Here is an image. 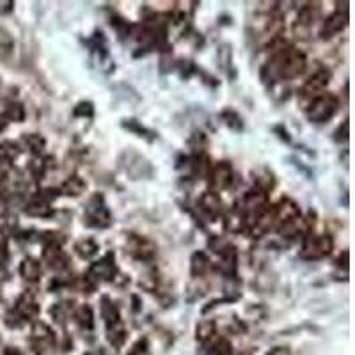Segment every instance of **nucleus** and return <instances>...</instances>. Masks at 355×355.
Returning a JSON list of instances; mask_svg holds the SVG:
<instances>
[{
	"label": "nucleus",
	"mask_w": 355,
	"mask_h": 355,
	"mask_svg": "<svg viewBox=\"0 0 355 355\" xmlns=\"http://www.w3.org/2000/svg\"><path fill=\"white\" fill-rule=\"evenodd\" d=\"M119 164L132 180H148L153 176V166L137 151H125L119 158Z\"/></svg>",
	"instance_id": "obj_1"
},
{
	"label": "nucleus",
	"mask_w": 355,
	"mask_h": 355,
	"mask_svg": "<svg viewBox=\"0 0 355 355\" xmlns=\"http://www.w3.org/2000/svg\"><path fill=\"white\" fill-rule=\"evenodd\" d=\"M84 217L89 226L96 227V230H103V227L110 226L112 215H110L109 208H107L103 196L94 194L93 198L89 199L87 206H85Z\"/></svg>",
	"instance_id": "obj_2"
},
{
	"label": "nucleus",
	"mask_w": 355,
	"mask_h": 355,
	"mask_svg": "<svg viewBox=\"0 0 355 355\" xmlns=\"http://www.w3.org/2000/svg\"><path fill=\"white\" fill-rule=\"evenodd\" d=\"M336 110H338V98L332 94H320L318 98L311 101L307 117L313 123H325L334 116Z\"/></svg>",
	"instance_id": "obj_3"
},
{
	"label": "nucleus",
	"mask_w": 355,
	"mask_h": 355,
	"mask_svg": "<svg viewBox=\"0 0 355 355\" xmlns=\"http://www.w3.org/2000/svg\"><path fill=\"white\" fill-rule=\"evenodd\" d=\"M334 245V240L329 236V234H322V236H309L304 243L302 258L306 259H318L327 256L332 250Z\"/></svg>",
	"instance_id": "obj_4"
},
{
	"label": "nucleus",
	"mask_w": 355,
	"mask_h": 355,
	"mask_svg": "<svg viewBox=\"0 0 355 355\" xmlns=\"http://www.w3.org/2000/svg\"><path fill=\"white\" fill-rule=\"evenodd\" d=\"M126 249L139 259H151L155 256V252H157V247H155V243L151 240L142 239V236H137V234L130 236L128 243H126Z\"/></svg>",
	"instance_id": "obj_5"
},
{
	"label": "nucleus",
	"mask_w": 355,
	"mask_h": 355,
	"mask_svg": "<svg viewBox=\"0 0 355 355\" xmlns=\"http://www.w3.org/2000/svg\"><path fill=\"white\" fill-rule=\"evenodd\" d=\"M329 82H331V71H329V69H320L318 73H315V75L304 84L302 94L309 98H318L323 89L327 87Z\"/></svg>",
	"instance_id": "obj_6"
},
{
	"label": "nucleus",
	"mask_w": 355,
	"mask_h": 355,
	"mask_svg": "<svg viewBox=\"0 0 355 355\" xmlns=\"http://www.w3.org/2000/svg\"><path fill=\"white\" fill-rule=\"evenodd\" d=\"M89 274H93L98 281H100V279H105V281L114 279V275H116V263H114L112 252L103 256L100 261L93 263L91 268H89Z\"/></svg>",
	"instance_id": "obj_7"
},
{
	"label": "nucleus",
	"mask_w": 355,
	"mask_h": 355,
	"mask_svg": "<svg viewBox=\"0 0 355 355\" xmlns=\"http://www.w3.org/2000/svg\"><path fill=\"white\" fill-rule=\"evenodd\" d=\"M43 259L55 272H61L64 268H68V258H66L61 247H44Z\"/></svg>",
	"instance_id": "obj_8"
},
{
	"label": "nucleus",
	"mask_w": 355,
	"mask_h": 355,
	"mask_svg": "<svg viewBox=\"0 0 355 355\" xmlns=\"http://www.w3.org/2000/svg\"><path fill=\"white\" fill-rule=\"evenodd\" d=\"M231 180H233V169L227 162H220V164L211 167V185L217 190L226 189Z\"/></svg>",
	"instance_id": "obj_9"
},
{
	"label": "nucleus",
	"mask_w": 355,
	"mask_h": 355,
	"mask_svg": "<svg viewBox=\"0 0 355 355\" xmlns=\"http://www.w3.org/2000/svg\"><path fill=\"white\" fill-rule=\"evenodd\" d=\"M266 201H268V198H266V192L265 190L258 189V187L243 196V205H245V208L249 211L258 210L259 214H263L261 210L266 206Z\"/></svg>",
	"instance_id": "obj_10"
},
{
	"label": "nucleus",
	"mask_w": 355,
	"mask_h": 355,
	"mask_svg": "<svg viewBox=\"0 0 355 355\" xmlns=\"http://www.w3.org/2000/svg\"><path fill=\"white\" fill-rule=\"evenodd\" d=\"M347 15H341V12H334L331 17L325 20V25H323V37H331L334 34L341 33L347 25Z\"/></svg>",
	"instance_id": "obj_11"
},
{
	"label": "nucleus",
	"mask_w": 355,
	"mask_h": 355,
	"mask_svg": "<svg viewBox=\"0 0 355 355\" xmlns=\"http://www.w3.org/2000/svg\"><path fill=\"white\" fill-rule=\"evenodd\" d=\"M18 313V315L21 316V320H31L34 318V316L37 315V311H40V307H37V304L34 302L33 297L28 293H25L24 297H21L20 300H18L17 304V309H15Z\"/></svg>",
	"instance_id": "obj_12"
},
{
	"label": "nucleus",
	"mask_w": 355,
	"mask_h": 355,
	"mask_svg": "<svg viewBox=\"0 0 355 355\" xmlns=\"http://www.w3.org/2000/svg\"><path fill=\"white\" fill-rule=\"evenodd\" d=\"M20 275L25 281H37L41 277V263L34 258H25L20 265Z\"/></svg>",
	"instance_id": "obj_13"
},
{
	"label": "nucleus",
	"mask_w": 355,
	"mask_h": 355,
	"mask_svg": "<svg viewBox=\"0 0 355 355\" xmlns=\"http://www.w3.org/2000/svg\"><path fill=\"white\" fill-rule=\"evenodd\" d=\"M275 214V218H279V220L283 222V220H288V218H295V217H299V206L295 205L291 199H283L281 201V205L277 206L274 210Z\"/></svg>",
	"instance_id": "obj_14"
},
{
	"label": "nucleus",
	"mask_w": 355,
	"mask_h": 355,
	"mask_svg": "<svg viewBox=\"0 0 355 355\" xmlns=\"http://www.w3.org/2000/svg\"><path fill=\"white\" fill-rule=\"evenodd\" d=\"M25 214L31 215V217H41V218H46V217H52L53 210L52 206L49 202L41 201V199H34L33 202H28L27 208H25Z\"/></svg>",
	"instance_id": "obj_15"
},
{
	"label": "nucleus",
	"mask_w": 355,
	"mask_h": 355,
	"mask_svg": "<svg viewBox=\"0 0 355 355\" xmlns=\"http://www.w3.org/2000/svg\"><path fill=\"white\" fill-rule=\"evenodd\" d=\"M101 316L105 320V325L107 329L119 323V311L117 307L110 302L109 297H103V304H101Z\"/></svg>",
	"instance_id": "obj_16"
},
{
	"label": "nucleus",
	"mask_w": 355,
	"mask_h": 355,
	"mask_svg": "<svg viewBox=\"0 0 355 355\" xmlns=\"http://www.w3.org/2000/svg\"><path fill=\"white\" fill-rule=\"evenodd\" d=\"M300 226H302V218L295 217V218H288V220H283L281 224H279L277 231L281 236H286V239H293V236H297L300 231Z\"/></svg>",
	"instance_id": "obj_17"
},
{
	"label": "nucleus",
	"mask_w": 355,
	"mask_h": 355,
	"mask_svg": "<svg viewBox=\"0 0 355 355\" xmlns=\"http://www.w3.org/2000/svg\"><path fill=\"white\" fill-rule=\"evenodd\" d=\"M199 202H201L202 210L208 211L210 215H217L222 210V201L215 192H206V194H202Z\"/></svg>",
	"instance_id": "obj_18"
},
{
	"label": "nucleus",
	"mask_w": 355,
	"mask_h": 355,
	"mask_svg": "<svg viewBox=\"0 0 355 355\" xmlns=\"http://www.w3.org/2000/svg\"><path fill=\"white\" fill-rule=\"evenodd\" d=\"M210 268V259H208V256L205 254V252H196L194 256H192V259H190V270H192V275H196V277H201V275H205V272Z\"/></svg>",
	"instance_id": "obj_19"
},
{
	"label": "nucleus",
	"mask_w": 355,
	"mask_h": 355,
	"mask_svg": "<svg viewBox=\"0 0 355 355\" xmlns=\"http://www.w3.org/2000/svg\"><path fill=\"white\" fill-rule=\"evenodd\" d=\"M84 190H85L84 180H82L80 176H71L64 182L61 192H64L66 196H73V198H77V196L84 194Z\"/></svg>",
	"instance_id": "obj_20"
},
{
	"label": "nucleus",
	"mask_w": 355,
	"mask_h": 355,
	"mask_svg": "<svg viewBox=\"0 0 355 355\" xmlns=\"http://www.w3.org/2000/svg\"><path fill=\"white\" fill-rule=\"evenodd\" d=\"M123 126H125L128 132L135 133V135H139V137L148 139V141H153V139H157V133L151 132V130H148L146 126H142L137 119H125V121H123Z\"/></svg>",
	"instance_id": "obj_21"
},
{
	"label": "nucleus",
	"mask_w": 355,
	"mask_h": 355,
	"mask_svg": "<svg viewBox=\"0 0 355 355\" xmlns=\"http://www.w3.org/2000/svg\"><path fill=\"white\" fill-rule=\"evenodd\" d=\"M75 320L78 322L82 329L85 331H91L94 327V315H93V309L89 306H80L77 311H75Z\"/></svg>",
	"instance_id": "obj_22"
},
{
	"label": "nucleus",
	"mask_w": 355,
	"mask_h": 355,
	"mask_svg": "<svg viewBox=\"0 0 355 355\" xmlns=\"http://www.w3.org/2000/svg\"><path fill=\"white\" fill-rule=\"evenodd\" d=\"M98 249H100V247H98V243L94 242L93 239L80 240V242L75 245V250L78 252V256H80V258H84V259L94 258V256L98 254Z\"/></svg>",
	"instance_id": "obj_23"
},
{
	"label": "nucleus",
	"mask_w": 355,
	"mask_h": 355,
	"mask_svg": "<svg viewBox=\"0 0 355 355\" xmlns=\"http://www.w3.org/2000/svg\"><path fill=\"white\" fill-rule=\"evenodd\" d=\"M222 119H224L227 128L233 130V132H242L243 130V119L236 110L226 109L224 112H222Z\"/></svg>",
	"instance_id": "obj_24"
},
{
	"label": "nucleus",
	"mask_w": 355,
	"mask_h": 355,
	"mask_svg": "<svg viewBox=\"0 0 355 355\" xmlns=\"http://www.w3.org/2000/svg\"><path fill=\"white\" fill-rule=\"evenodd\" d=\"M33 336H34V339H37V341H40L41 345L50 343V341H53L52 329H50L49 325H46V323H43V322H37L36 325H34Z\"/></svg>",
	"instance_id": "obj_25"
},
{
	"label": "nucleus",
	"mask_w": 355,
	"mask_h": 355,
	"mask_svg": "<svg viewBox=\"0 0 355 355\" xmlns=\"http://www.w3.org/2000/svg\"><path fill=\"white\" fill-rule=\"evenodd\" d=\"M107 336H109V341L114 345V347H121L125 343L126 339V332L125 327H123V323H116L112 327L107 329Z\"/></svg>",
	"instance_id": "obj_26"
},
{
	"label": "nucleus",
	"mask_w": 355,
	"mask_h": 355,
	"mask_svg": "<svg viewBox=\"0 0 355 355\" xmlns=\"http://www.w3.org/2000/svg\"><path fill=\"white\" fill-rule=\"evenodd\" d=\"M206 355H233V348H231V343L227 339L218 338L211 343V347L208 348Z\"/></svg>",
	"instance_id": "obj_27"
},
{
	"label": "nucleus",
	"mask_w": 355,
	"mask_h": 355,
	"mask_svg": "<svg viewBox=\"0 0 355 355\" xmlns=\"http://www.w3.org/2000/svg\"><path fill=\"white\" fill-rule=\"evenodd\" d=\"M24 141L27 142L28 150L33 151L34 155L43 153L44 146H46V141H44V139L41 137V135H37V133H31V135H25Z\"/></svg>",
	"instance_id": "obj_28"
},
{
	"label": "nucleus",
	"mask_w": 355,
	"mask_h": 355,
	"mask_svg": "<svg viewBox=\"0 0 355 355\" xmlns=\"http://www.w3.org/2000/svg\"><path fill=\"white\" fill-rule=\"evenodd\" d=\"M4 117L8 119V121L21 123L25 119V109L20 105V103H11V105L6 109Z\"/></svg>",
	"instance_id": "obj_29"
},
{
	"label": "nucleus",
	"mask_w": 355,
	"mask_h": 355,
	"mask_svg": "<svg viewBox=\"0 0 355 355\" xmlns=\"http://www.w3.org/2000/svg\"><path fill=\"white\" fill-rule=\"evenodd\" d=\"M215 334V323L214 322H202L199 323V327H198V339L199 341H210L211 338H214Z\"/></svg>",
	"instance_id": "obj_30"
},
{
	"label": "nucleus",
	"mask_w": 355,
	"mask_h": 355,
	"mask_svg": "<svg viewBox=\"0 0 355 355\" xmlns=\"http://www.w3.org/2000/svg\"><path fill=\"white\" fill-rule=\"evenodd\" d=\"M73 116L75 117H93L94 107L91 101H80L75 109H73Z\"/></svg>",
	"instance_id": "obj_31"
},
{
	"label": "nucleus",
	"mask_w": 355,
	"mask_h": 355,
	"mask_svg": "<svg viewBox=\"0 0 355 355\" xmlns=\"http://www.w3.org/2000/svg\"><path fill=\"white\" fill-rule=\"evenodd\" d=\"M231 55H233V53H231V46L230 44H222L220 49H218V62H220V66L224 69H230L231 68Z\"/></svg>",
	"instance_id": "obj_32"
},
{
	"label": "nucleus",
	"mask_w": 355,
	"mask_h": 355,
	"mask_svg": "<svg viewBox=\"0 0 355 355\" xmlns=\"http://www.w3.org/2000/svg\"><path fill=\"white\" fill-rule=\"evenodd\" d=\"M190 146H192V148H194L196 151H201L202 148H205L206 146V137H205V133H201V132H196L194 135H192V139H190Z\"/></svg>",
	"instance_id": "obj_33"
},
{
	"label": "nucleus",
	"mask_w": 355,
	"mask_h": 355,
	"mask_svg": "<svg viewBox=\"0 0 355 355\" xmlns=\"http://www.w3.org/2000/svg\"><path fill=\"white\" fill-rule=\"evenodd\" d=\"M348 128H350V125H348V119H347V121L343 123V128L339 126V128L336 130L334 141L336 142H345V141H347V139H348Z\"/></svg>",
	"instance_id": "obj_34"
},
{
	"label": "nucleus",
	"mask_w": 355,
	"mask_h": 355,
	"mask_svg": "<svg viewBox=\"0 0 355 355\" xmlns=\"http://www.w3.org/2000/svg\"><path fill=\"white\" fill-rule=\"evenodd\" d=\"M180 71H182L183 77H190V75L196 71V66L192 64V62H182V66H180Z\"/></svg>",
	"instance_id": "obj_35"
},
{
	"label": "nucleus",
	"mask_w": 355,
	"mask_h": 355,
	"mask_svg": "<svg viewBox=\"0 0 355 355\" xmlns=\"http://www.w3.org/2000/svg\"><path fill=\"white\" fill-rule=\"evenodd\" d=\"M275 132H281V135H279V137L283 139V141H286V142H290V135H288V132H286V128H283V126H275Z\"/></svg>",
	"instance_id": "obj_36"
},
{
	"label": "nucleus",
	"mask_w": 355,
	"mask_h": 355,
	"mask_svg": "<svg viewBox=\"0 0 355 355\" xmlns=\"http://www.w3.org/2000/svg\"><path fill=\"white\" fill-rule=\"evenodd\" d=\"M9 254H8V249H6L4 245H0V265H4L6 261H8Z\"/></svg>",
	"instance_id": "obj_37"
},
{
	"label": "nucleus",
	"mask_w": 355,
	"mask_h": 355,
	"mask_svg": "<svg viewBox=\"0 0 355 355\" xmlns=\"http://www.w3.org/2000/svg\"><path fill=\"white\" fill-rule=\"evenodd\" d=\"M12 2H0V11L2 12H9L12 9Z\"/></svg>",
	"instance_id": "obj_38"
},
{
	"label": "nucleus",
	"mask_w": 355,
	"mask_h": 355,
	"mask_svg": "<svg viewBox=\"0 0 355 355\" xmlns=\"http://www.w3.org/2000/svg\"><path fill=\"white\" fill-rule=\"evenodd\" d=\"M4 355H24V354H21L18 348H8V350L4 352Z\"/></svg>",
	"instance_id": "obj_39"
},
{
	"label": "nucleus",
	"mask_w": 355,
	"mask_h": 355,
	"mask_svg": "<svg viewBox=\"0 0 355 355\" xmlns=\"http://www.w3.org/2000/svg\"><path fill=\"white\" fill-rule=\"evenodd\" d=\"M8 119H6L4 117V114H2V116H0V132H2V130L6 128V126H8Z\"/></svg>",
	"instance_id": "obj_40"
}]
</instances>
